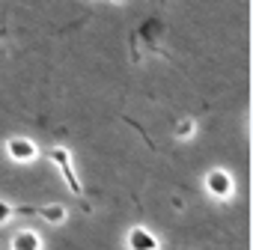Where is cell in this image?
Instances as JSON below:
<instances>
[{
	"label": "cell",
	"mask_w": 253,
	"mask_h": 250,
	"mask_svg": "<svg viewBox=\"0 0 253 250\" xmlns=\"http://www.w3.org/2000/svg\"><path fill=\"white\" fill-rule=\"evenodd\" d=\"M36 217H42L51 226H60V223L69 220V208L60 206V203H45V206H36Z\"/></svg>",
	"instance_id": "6"
},
{
	"label": "cell",
	"mask_w": 253,
	"mask_h": 250,
	"mask_svg": "<svg viewBox=\"0 0 253 250\" xmlns=\"http://www.w3.org/2000/svg\"><path fill=\"white\" fill-rule=\"evenodd\" d=\"M3 149H6L9 161H15V164H33V161H39V158H42L39 143H36V140H30V137H24V134L9 137V140L3 143Z\"/></svg>",
	"instance_id": "2"
},
{
	"label": "cell",
	"mask_w": 253,
	"mask_h": 250,
	"mask_svg": "<svg viewBox=\"0 0 253 250\" xmlns=\"http://www.w3.org/2000/svg\"><path fill=\"white\" fill-rule=\"evenodd\" d=\"M203 185H206V191H209L214 200H220V203L235 194V179H232V173L223 170V167H211V170L206 173Z\"/></svg>",
	"instance_id": "3"
},
{
	"label": "cell",
	"mask_w": 253,
	"mask_h": 250,
	"mask_svg": "<svg viewBox=\"0 0 253 250\" xmlns=\"http://www.w3.org/2000/svg\"><path fill=\"white\" fill-rule=\"evenodd\" d=\"M42 155H45V158L60 170V176H63V182H66V188H69L75 197H81V194H84V185H81V179H78V173H75L72 152H69L66 146H51V149H45Z\"/></svg>",
	"instance_id": "1"
},
{
	"label": "cell",
	"mask_w": 253,
	"mask_h": 250,
	"mask_svg": "<svg viewBox=\"0 0 253 250\" xmlns=\"http://www.w3.org/2000/svg\"><path fill=\"white\" fill-rule=\"evenodd\" d=\"M9 250H42V235L33 226H21L9 238Z\"/></svg>",
	"instance_id": "5"
},
{
	"label": "cell",
	"mask_w": 253,
	"mask_h": 250,
	"mask_svg": "<svg viewBox=\"0 0 253 250\" xmlns=\"http://www.w3.org/2000/svg\"><path fill=\"white\" fill-rule=\"evenodd\" d=\"M18 214H36V206H12V203H6V200H0V226L9 223V220L18 217Z\"/></svg>",
	"instance_id": "7"
},
{
	"label": "cell",
	"mask_w": 253,
	"mask_h": 250,
	"mask_svg": "<svg viewBox=\"0 0 253 250\" xmlns=\"http://www.w3.org/2000/svg\"><path fill=\"white\" fill-rule=\"evenodd\" d=\"M197 131H200V122H197L194 116H182V119L176 122V128H173V137H176V140H191Z\"/></svg>",
	"instance_id": "8"
},
{
	"label": "cell",
	"mask_w": 253,
	"mask_h": 250,
	"mask_svg": "<svg viewBox=\"0 0 253 250\" xmlns=\"http://www.w3.org/2000/svg\"><path fill=\"white\" fill-rule=\"evenodd\" d=\"M125 250H161V238L149 226L137 223L125 232Z\"/></svg>",
	"instance_id": "4"
}]
</instances>
